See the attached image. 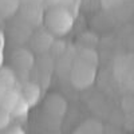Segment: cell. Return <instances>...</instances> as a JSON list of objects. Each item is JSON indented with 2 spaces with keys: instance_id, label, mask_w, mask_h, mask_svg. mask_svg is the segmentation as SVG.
Listing matches in <instances>:
<instances>
[{
  "instance_id": "cell-1",
  "label": "cell",
  "mask_w": 134,
  "mask_h": 134,
  "mask_svg": "<svg viewBox=\"0 0 134 134\" xmlns=\"http://www.w3.org/2000/svg\"><path fill=\"white\" fill-rule=\"evenodd\" d=\"M44 23L47 30L57 36H63L72 28L74 18L67 9L62 7L51 8L44 16Z\"/></svg>"
},
{
  "instance_id": "cell-2",
  "label": "cell",
  "mask_w": 134,
  "mask_h": 134,
  "mask_svg": "<svg viewBox=\"0 0 134 134\" xmlns=\"http://www.w3.org/2000/svg\"><path fill=\"white\" fill-rule=\"evenodd\" d=\"M98 64L87 62L82 58H78L71 69V83L78 90L88 88L95 81Z\"/></svg>"
},
{
  "instance_id": "cell-3",
  "label": "cell",
  "mask_w": 134,
  "mask_h": 134,
  "mask_svg": "<svg viewBox=\"0 0 134 134\" xmlns=\"http://www.w3.org/2000/svg\"><path fill=\"white\" fill-rule=\"evenodd\" d=\"M44 109L47 113L54 117H63L67 110V103L62 95L59 94H50L44 99Z\"/></svg>"
},
{
  "instance_id": "cell-4",
  "label": "cell",
  "mask_w": 134,
  "mask_h": 134,
  "mask_svg": "<svg viewBox=\"0 0 134 134\" xmlns=\"http://www.w3.org/2000/svg\"><path fill=\"white\" fill-rule=\"evenodd\" d=\"M12 63L16 69L21 71H30L34 66V55L24 48L16 50L12 54Z\"/></svg>"
},
{
  "instance_id": "cell-5",
  "label": "cell",
  "mask_w": 134,
  "mask_h": 134,
  "mask_svg": "<svg viewBox=\"0 0 134 134\" xmlns=\"http://www.w3.org/2000/svg\"><path fill=\"white\" fill-rule=\"evenodd\" d=\"M20 94L27 100V103L30 106H35L40 100V88L35 83H26L23 88H21Z\"/></svg>"
},
{
  "instance_id": "cell-6",
  "label": "cell",
  "mask_w": 134,
  "mask_h": 134,
  "mask_svg": "<svg viewBox=\"0 0 134 134\" xmlns=\"http://www.w3.org/2000/svg\"><path fill=\"white\" fill-rule=\"evenodd\" d=\"M20 99V93L15 91L14 88H11L5 93V95L3 97L2 102H0V107H3L4 110H7L8 113H12V110L15 109L18 100Z\"/></svg>"
},
{
  "instance_id": "cell-7",
  "label": "cell",
  "mask_w": 134,
  "mask_h": 134,
  "mask_svg": "<svg viewBox=\"0 0 134 134\" xmlns=\"http://www.w3.org/2000/svg\"><path fill=\"white\" fill-rule=\"evenodd\" d=\"M52 34L50 31L47 32H40L38 35L34 36V40H32V44L38 51H44L47 50L51 44H52Z\"/></svg>"
},
{
  "instance_id": "cell-8",
  "label": "cell",
  "mask_w": 134,
  "mask_h": 134,
  "mask_svg": "<svg viewBox=\"0 0 134 134\" xmlns=\"http://www.w3.org/2000/svg\"><path fill=\"white\" fill-rule=\"evenodd\" d=\"M19 7V0H0V15L11 16L16 12Z\"/></svg>"
},
{
  "instance_id": "cell-9",
  "label": "cell",
  "mask_w": 134,
  "mask_h": 134,
  "mask_svg": "<svg viewBox=\"0 0 134 134\" xmlns=\"http://www.w3.org/2000/svg\"><path fill=\"white\" fill-rule=\"evenodd\" d=\"M0 85L5 88H12L15 85V74L9 69H0Z\"/></svg>"
},
{
  "instance_id": "cell-10",
  "label": "cell",
  "mask_w": 134,
  "mask_h": 134,
  "mask_svg": "<svg viewBox=\"0 0 134 134\" xmlns=\"http://www.w3.org/2000/svg\"><path fill=\"white\" fill-rule=\"evenodd\" d=\"M30 107H31V106L27 103V100H26L23 97H21V94H20V99L18 100V103H16L15 109L12 110L11 115H14V117H21V115H26Z\"/></svg>"
},
{
  "instance_id": "cell-11",
  "label": "cell",
  "mask_w": 134,
  "mask_h": 134,
  "mask_svg": "<svg viewBox=\"0 0 134 134\" xmlns=\"http://www.w3.org/2000/svg\"><path fill=\"white\" fill-rule=\"evenodd\" d=\"M11 113H8L7 110H4L3 107H0V131L5 130L9 126V122H11Z\"/></svg>"
},
{
  "instance_id": "cell-12",
  "label": "cell",
  "mask_w": 134,
  "mask_h": 134,
  "mask_svg": "<svg viewBox=\"0 0 134 134\" xmlns=\"http://www.w3.org/2000/svg\"><path fill=\"white\" fill-rule=\"evenodd\" d=\"M122 3V0H102V4L105 8H114Z\"/></svg>"
},
{
  "instance_id": "cell-13",
  "label": "cell",
  "mask_w": 134,
  "mask_h": 134,
  "mask_svg": "<svg viewBox=\"0 0 134 134\" xmlns=\"http://www.w3.org/2000/svg\"><path fill=\"white\" fill-rule=\"evenodd\" d=\"M2 134H24V131L16 126V127H7V130L3 131Z\"/></svg>"
},
{
  "instance_id": "cell-14",
  "label": "cell",
  "mask_w": 134,
  "mask_h": 134,
  "mask_svg": "<svg viewBox=\"0 0 134 134\" xmlns=\"http://www.w3.org/2000/svg\"><path fill=\"white\" fill-rule=\"evenodd\" d=\"M4 44H5V38H4V35H3V32L0 31V50L4 48Z\"/></svg>"
},
{
  "instance_id": "cell-15",
  "label": "cell",
  "mask_w": 134,
  "mask_h": 134,
  "mask_svg": "<svg viewBox=\"0 0 134 134\" xmlns=\"http://www.w3.org/2000/svg\"><path fill=\"white\" fill-rule=\"evenodd\" d=\"M2 64H3V50H0V69H2Z\"/></svg>"
}]
</instances>
